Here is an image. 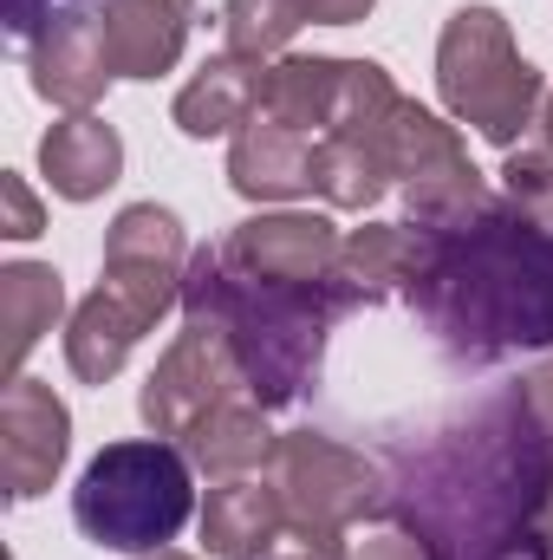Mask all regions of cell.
<instances>
[{
	"mask_svg": "<svg viewBox=\"0 0 553 560\" xmlns=\"http://www.w3.org/2000/svg\"><path fill=\"white\" fill-rule=\"evenodd\" d=\"M306 26V0H228L222 7V33H228V52L248 59V66H268L286 52V39Z\"/></svg>",
	"mask_w": 553,
	"mask_h": 560,
	"instance_id": "cell-22",
	"label": "cell"
},
{
	"mask_svg": "<svg viewBox=\"0 0 553 560\" xmlns=\"http://www.w3.org/2000/svg\"><path fill=\"white\" fill-rule=\"evenodd\" d=\"M105 261H150V268H189V242L183 222L156 202H131L118 209L111 235H105Z\"/></svg>",
	"mask_w": 553,
	"mask_h": 560,
	"instance_id": "cell-23",
	"label": "cell"
},
{
	"mask_svg": "<svg viewBox=\"0 0 553 560\" xmlns=\"http://www.w3.org/2000/svg\"><path fill=\"white\" fill-rule=\"evenodd\" d=\"M502 202L521 222H534V229L553 235V150H541V143L508 150V163H502Z\"/></svg>",
	"mask_w": 553,
	"mask_h": 560,
	"instance_id": "cell-24",
	"label": "cell"
},
{
	"mask_svg": "<svg viewBox=\"0 0 553 560\" xmlns=\"http://www.w3.org/2000/svg\"><path fill=\"white\" fill-rule=\"evenodd\" d=\"M0 209H7V222H0V235H7V242H33V235L46 229V215H39V202H33V189H26V176H20V170H7V176H0Z\"/></svg>",
	"mask_w": 553,
	"mask_h": 560,
	"instance_id": "cell-25",
	"label": "cell"
},
{
	"mask_svg": "<svg viewBox=\"0 0 553 560\" xmlns=\"http://www.w3.org/2000/svg\"><path fill=\"white\" fill-rule=\"evenodd\" d=\"M268 482H274L280 509H286V535L313 560H352L345 528L358 515H378L385 495H391L385 463H372L365 450H352L326 430L280 436L274 456H268Z\"/></svg>",
	"mask_w": 553,
	"mask_h": 560,
	"instance_id": "cell-5",
	"label": "cell"
},
{
	"mask_svg": "<svg viewBox=\"0 0 553 560\" xmlns=\"http://www.w3.org/2000/svg\"><path fill=\"white\" fill-rule=\"evenodd\" d=\"M372 138L385 150L391 176L404 183V222H411V229H449V222H469V215L495 209V189H489L482 170L469 163L456 125H443L436 112L398 98V112H391Z\"/></svg>",
	"mask_w": 553,
	"mask_h": 560,
	"instance_id": "cell-6",
	"label": "cell"
},
{
	"mask_svg": "<svg viewBox=\"0 0 553 560\" xmlns=\"http://www.w3.org/2000/svg\"><path fill=\"white\" fill-rule=\"evenodd\" d=\"M436 92L456 125H475L489 143L515 150L528 125H541L548 79L515 52L508 20L495 7H456L436 39Z\"/></svg>",
	"mask_w": 553,
	"mask_h": 560,
	"instance_id": "cell-4",
	"label": "cell"
},
{
	"mask_svg": "<svg viewBox=\"0 0 553 560\" xmlns=\"http://www.w3.org/2000/svg\"><path fill=\"white\" fill-rule=\"evenodd\" d=\"M286 535V509H280L274 482H222L202 502V548L215 560H268Z\"/></svg>",
	"mask_w": 553,
	"mask_h": 560,
	"instance_id": "cell-15",
	"label": "cell"
},
{
	"mask_svg": "<svg viewBox=\"0 0 553 560\" xmlns=\"http://www.w3.org/2000/svg\"><path fill=\"white\" fill-rule=\"evenodd\" d=\"M26 72H33V92L59 112H92L118 66H111V46H105V26L92 7H66L52 13L33 39H26Z\"/></svg>",
	"mask_w": 553,
	"mask_h": 560,
	"instance_id": "cell-11",
	"label": "cell"
},
{
	"mask_svg": "<svg viewBox=\"0 0 553 560\" xmlns=\"http://www.w3.org/2000/svg\"><path fill=\"white\" fill-rule=\"evenodd\" d=\"M39 170L52 183V196L66 202H92L125 176V138L98 118V112H72L39 138Z\"/></svg>",
	"mask_w": 553,
	"mask_h": 560,
	"instance_id": "cell-14",
	"label": "cell"
},
{
	"mask_svg": "<svg viewBox=\"0 0 553 560\" xmlns=\"http://www.w3.org/2000/svg\"><path fill=\"white\" fill-rule=\"evenodd\" d=\"M169 306H183V268L105 261L98 293H85L79 313H72V326H66V365H72V378H85V385L118 378L125 359H131V346Z\"/></svg>",
	"mask_w": 553,
	"mask_h": 560,
	"instance_id": "cell-7",
	"label": "cell"
},
{
	"mask_svg": "<svg viewBox=\"0 0 553 560\" xmlns=\"http://www.w3.org/2000/svg\"><path fill=\"white\" fill-rule=\"evenodd\" d=\"M189 515H196L189 456L169 450L163 436L105 443L85 463L79 489H72V522L85 528V541L118 548V555H156V548H169Z\"/></svg>",
	"mask_w": 553,
	"mask_h": 560,
	"instance_id": "cell-3",
	"label": "cell"
},
{
	"mask_svg": "<svg viewBox=\"0 0 553 560\" xmlns=\"http://www.w3.org/2000/svg\"><path fill=\"white\" fill-rule=\"evenodd\" d=\"M521 560H553V548H541V555H521Z\"/></svg>",
	"mask_w": 553,
	"mask_h": 560,
	"instance_id": "cell-33",
	"label": "cell"
},
{
	"mask_svg": "<svg viewBox=\"0 0 553 560\" xmlns=\"http://www.w3.org/2000/svg\"><path fill=\"white\" fill-rule=\"evenodd\" d=\"M274 430H268V411L261 405H215L209 418L196 423L189 436H183V450H189V463L202 469V476H215V482H242V476H255L268 456H274Z\"/></svg>",
	"mask_w": 553,
	"mask_h": 560,
	"instance_id": "cell-17",
	"label": "cell"
},
{
	"mask_svg": "<svg viewBox=\"0 0 553 560\" xmlns=\"http://www.w3.org/2000/svg\"><path fill=\"white\" fill-rule=\"evenodd\" d=\"M293 560H313V555H293Z\"/></svg>",
	"mask_w": 553,
	"mask_h": 560,
	"instance_id": "cell-34",
	"label": "cell"
},
{
	"mask_svg": "<svg viewBox=\"0 0 553 560\" xmlns=\"http://www.w3.org/2000/svg\"><path fill=\"white\" fill-rule=\"evenodd\" d=\"M228 183L248 202H293L313 189V138L255 112L228 143Z\"/></svg>",
	"mask_w": 553,
	"mask_h": 560,
	"instance_id": "cell-12",
	"label": "cell"
},
{
	"mask_svg": "<svg viewBox=\"0 0 553 560\" xmlns=\"http://www.w3.org/2000/svg\"><path fill=\"white\" fill-rule=\"evenodd\" d=\"M339 248H345V235L332 229V215L274 209V215H248L242 229H228L222 261L248 280H268V287H313V280H332Z\"/></svg>",
	"mask_w": 553,
	"mask_h": 560,
	"instance_id": "cell-9",
	"label": "cell"
},
{
	"mask_svg": "<svg viewBox=\"0 0 553 560\" xmlns=\"http://www.w3.org/2000/svg\"><path fill=\"white\" fill-rule=\"evenodd\" d=\"M261 112V66L235 59V52H215L183 92H176V131L183 138H222V131H242L248 118Z\"/></svg>",
	"mask_w": 553,
	"mask_h": 560,
	"instance_id": "cell-16",
	"label": "cell"
},
{
	"mask_svg": "<svg viewBox=\"0 0 553 560\" xmlns=\"http://www.w3.org/2000/svg\"><path fill=\"white\" fill-rule=\"evenodd\" d=\"M66 313V280L39 261H7L0 268V332H7V378H20L26 352L59 326Z\"/></svg>",
	"mask_w": 553,
	"mask_h": 560,
	"instance_id": "cell-19",
	"label": "cell"
},
{
	"mask_svg": "<svg viewBox=\"0 0 553 560\" xmlns=\"http://www.w3.org/2000/svg\"><path fill=\"white\" fill-rule=\"evenodd\" d=\"M416 275V229L411 222H365L339 248V280L358 293V306L404 293Z\"/></svg>",
	"mask_w": 553,
	"mask_h": 560,
	"instance_id": "cell-20",
	"label": "cell"
},
{
	"mask_svg": "<svg viewBox=\"0 0 553 560\" xmlns=\"http://www.w3.org/2000/svg\"><path fill=\"white\" fill-rule=\"evenodd\" d=\"M352 306H358V293L339 280V268H332V280H313V287H268V280L235 275L222 261V248H196L183 268V313L215 319L235 339L248 398L261 411H286L313 385L326 326Z\"/></svg>",
	"mask_w": 553,
	"mask_h": 560,
	"instance_id": "cell-2",
	"label": "cell"
},
{
	"mask_svg": "<svg viewBox=\"0 0 553 560\" xmlns=\"http://www.w3.org/2000/svg\"><path fill=\"white\" fill-rule=\"evenodd\" d=\"M534 535L553 548V476H548V489H541V509H534Z\"/></svg>",
	"mask_w": 553,
	"mask_h": 560,
	"instance_id": "cell-30",
	"label": "cell"
},
{
	"mask_svg": "<svg viewBox=\"0 0 553 560\" xmlns=\"http://www.w3.org/2000/svg\"><path fill=\"white\" fill-rule=\"evenodd\" d=\"M352 560H436V555H430V541L411 535V528H385V535H372Z\"/></svg>",
	"mask_w": 553,
	"mask_h": 560,
	"instance_id": "cell-27",
	"label": "cell"
},
{
	"mask_svg": "<svg viewBox=\"0 0 553 560\" xmlns=\"http://www.w3.org/2000/svg\"><path fill=\"white\" fill-rule=\"evenodd\" d=\"M189 20H196V0H105L98 26L118 79H163L183 59Z\"/></svg>",
	"mask_w": 553,
	"mask_h": 560,
	"instance_id": "cell-13",
	"label": "cell"
},
{
	"mask_svg": "<svg viewBox=\"0 0 553 560\" xmlns=\"http://www.w3.org/2000/svg\"><path fill=\"white\" fill-rule=\"evenodd\" d=\"M339 66L345 59H319V52H280L274 66H261V112L293 125V131H332V105H339Z\"/></svg>",
	"mask_w": 553,
	"mask_h": 560,
	"instance_id": "cell-18",
	"label": "cell"
},
{
	"mask_svg": "<svg viewBox=\"0 0 553 560\" xmlns=\"http://www.w3.org/2000/svg\"><path fill=\"white\" fill-rule=\"evenodd\" d=\"M66 450H72V418L52 398V385H39L26 372L7 378V398H0V482H7V502L46 495Z\"/></svg>",
	"mask_w": 553,
	"mask_h": 560,
	"instance_id": "cell-10",
	"label": "cell"
},
{
	"mask_svg": "<svg viewBox=\"0 0 553 560\" xmlns=\"http://www.w3.org/2000/svg\"><path fill=\"white\" fill-rule=\"evenodd\" d=\"M541 150H553V92H548V105H541Z\"/></svg>",
	"mask_w": 553,
	"mask_h": 560,
	"instance_id": "cell-31",
	"label": "cell"
},
{
	"mask_svg": "<svg viewBox=\"0 0 553 560\" xmlns=\"http://www.w3.org/2000/svg\"><path fill=\"white\" fill-rule=\"evenodd\" d=\"M515 398H521V411H528V423L548 436V450H553V359L548 365H534L521 385H515Z\"/></svg>",
	"mask_w": 553,
	"mask_h": 560,
	"instance_id": "cell-26",
	"label": "cell"
},
{
	"mask_svg": "<svg viewBox=\"0 0 553 560\" xmlns=\"http://www.w3.org/2000/svg\"><path fill=\"white\" fill-rule=\"evenodd\" d=\"M72 0H0V20H7V33H20V39H33L52 13H66Z\"/></svg>",
	"mask_w": 553,
	"mask_h": 560,
	"instance_id": "cell-28",
	"label": "cell"
},
{
	"mask_svg": "<svg viewBox=\"0 0 553 560\" xmlns=\"http://www.w3.org/2000/svg\"><path fill=\"white\" fill-rule=\"evenodd\" d=\"M378 0H306V20L313 26H358Z\"/></svg>",
	"mask_w": 553,
	"mask_h": 560,
	"instance_id": "cell-29",
	"label": "cell"
},
{
	"mask_svg": "<svg viewBox=\"0 0 553 560\" xmlns=\"http://www.w3.org/2000/svg\"><path fill=\"white\" fill-rule=\"evenodd\" d=\"M138 560H196V555H176V548H156V555H138Z\"/></svg>",
	"mask_w": 553,
	"mask_h": 560,
	"instance_id": "cell-32",
	"label": "cell"
},
{
	"mask_svg": "<svg viewBox=\"0 0 553 560\" xmlns=\"http://www.w3.org/2000/svg\"><path fill=\"white\" fill-rule=\"evenodd\" d=\"M235 392H248L242 352L215 319H183L176 346L156 359V372L143 378L138 411L150 423V436H189L215 405H228Z\"/></svg>",
	"mask_w": 553,
	"mask_h": 560,
	"instance_id": "cell-8",
	"label": "cell"
},
{
	"mask_svg": "<svg viewBox=\"0 0 553 560\" xmlns=\"http://www.w3.org/2000/svg\"><path fill=\"white\" fill-rule=\"evenodd\" d=\"M313 189L332 202V209H372L385 189H391V163L378 138H358V131H332V138L313 143Z\"/></svg>",
	"mask_w": 553,
	"mask_h": 560,
	"instance_id": "cell-21",
	"label": "cell"
},
{
	"mask_svg": "<svg viewBox=\"0 0 553 560\" xmlns=\"http://www.w3.org/2000/svg\"><path fill=\"white\" fill-rule=\"evenodd\" d=\"M404 300L462 365L541 352L553 346V235L521 222L508 202L449 229H416Z\"/></svg>",
	"mask_w": 553,
	"mask_h": 560,
	"instance_id": "cell-1",
	"label": "cell"
}]
</instances>
